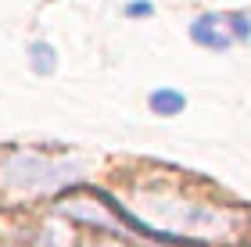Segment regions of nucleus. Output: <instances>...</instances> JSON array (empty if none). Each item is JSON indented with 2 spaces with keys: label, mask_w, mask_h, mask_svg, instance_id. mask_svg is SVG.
Wrapping results in <instances>:
<instances>
[{
  "label": "nucleus",
  "mask_w": 251,
  "mask_h": 247,
  "mask_svg": "<svg viewBox=\"0 0 251 247\" xmlns=\"http://www.w3.org/2000/svg\"><path fill=\"white\" fill-rule=\"evenodd\" d=\"M83 179L79 161H54L43 154H11L0 165V186L11 194H50Z\"/></svg>",
  "instance_id": "obj_1"
},
{
  "label": "nucleus",
  "mask_w": 251,
  "mask_h": 247,
  "mask_svg": "<svg viewBox=\"0 0 251 247\" xmlns=\"http://www.w3.org/2000/svg\"><path fill=\"white\" fill-rule=\"evenodd\" d=\"M190 40L198 43V47H204V50H230L233 47V40H230V32H226V25H223V15H198L190 22Z\"/></svg>",
  "instance_id": "obj_2"
},
{
  "label": "nucleus",
  "mask_w": 251,
  "mask_h": 247,
  "mask_svg": "<svg viewBox=\"0 0 251 247\" xmlns=\"http://www.w3.org/2000/svg\"><path fill=\"white\" fill-rule=\"evenodd\" d=\"M147 104H151L154 115L173 118V115H183V111H187V97L179 93V90H173V86H162V90H151Z\"/></svg>",
  "instance_id": "obj_3"
},
{
  "label": "nucleus",
  "mask_w": 251,
  "mask_h": 247,
  "mask_svg": "<svg viewBox=\"0 0 251 247\" xmlns=\"http://www.w3.org/2000/svg\"><path fill=\"white\" fill-rule=\"evenodd\" d=\"M25 54H29V68L36 75H54V72H58V61L61 58H58V50H54L47 40H32Z\"/></svg>",
  "instance_id": "obj_4"
},
{
  "label": "nucleus",
  "mask_w": 251,
  "mask_h": 247,
  "mask_svg": "<svg viewBox=\"0 0 251 247\" xmlns=\"http://www.w3.org/2000/svg\"><path fill=\"white\" fill-rule=\"evenodd\" d=\"M223 25H226L233 43H248L251 40V15L248 11H230V15H223Z\"/></svg>",
  "instance_id": "obj_5"
},
{
  "label": "nucleus",
  "mask_w": 251,
  "mask_h": 247,
  "mask_svg": "<svg viewBox=\"0 0 251 247\" xmlns=\"http://www.w3.org/2000/svg\"><path fill=\"white\" fill-rule=\"evenodd\" d=\"M122 15L126 18H151L154 15V4H151V0H129V4L122 7Z\"/></svg>",
  "instance_id": "obj_6"
},
{
  "label": "nucleus",
  "mask_w": 251,
  "mask_h": 247,
  "mask_svg": "<svg viewBox=\"0 0 251 247\" xmlns=\"http://www.w3.org/2000/svg\"><path fill=\"white\" fill-rule=\"evenodd\" d=\"M40 247H65V244H58V240H54L50 233H47V237H43V244H40Z\"/></svg>",
  "instance_id": "obj_7"
}]
</instances>
